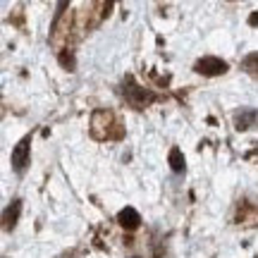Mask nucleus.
Masks as SVG:
<instances>
[{"mask_svg":"<svg viewBox=\"0 0 258 258\" xmlns=\"http://www.w3.org/2000/svg\"><path fill=\"white\" fill-rule=\"evenodd\" d=\"M29 144H31V139L24 137L17 146L12 148V156H10V163H12V167L17 170L19 175H22V172L27 170V165H29Z\"/></svg>","mask_w":258,"mask_h":258,"instance_id":"obj_1","label":"nucleus"},{"mask_svg":"<svg viewBox=\"0 0 258 258\" xmlns=\"http://www.w3.org/2000/svg\"><path fill=\"white\" fill-rule=\"evenodd\" d=\"M196 72L203 74V77H218V74L227 72V62L220 57H201L196 62Z\"/></svg>","mask_w":258,"mask_h":258,"instance_id":"obj_2","label":"nucleus"},{"mask_svg":"<svg viewBox=\"0 0 258 258\" xmlns=\"http://www.w3.org/2000/svg\"><path fill=\"white\" fill-rule=\"evenodd\" d=\"M117 222H120L124 230H137L139 227V222H141V215H139L134 208H122L120 211V215H117Z\"/></svg>","mask_w":258,"mask_h":258,"instance_id":"obj_3","label":"nucleus"},{"mask_svg":"<svg viewBox=\"0 0 258 258\" xmlns=\"http://www.w3.org/2000/svg\"><path fill=\"white\" fill-rule=\"evenodd\" d=\"M19 213H22V203H19V201H12V206H8V208H5V213H3V222H5V230H12V227L17 225Z\"/></svg>","mask_w":258,"mask_h":258,"instance_id":"obj_4","label":"nucleus"},{"mask_svg":"<svg viewBox=\"0 0 258 258\" xmlns=\"http://www.w3.org/2000/svg\"><path fill=\"white\" fill-rule=\"evenodd\" d=\"M184 153H182V151H179V148H172V151H170V167H172V170H175V172H182V170H184Z\"/></svg>","mask_w":258,"mask_h":258,"instance_id":"obj_5","label":"nucleus"},{"mask_svg":"<svg viewBox=\"0 0 258 258\" xmlns=\"http://www.w3.org/2000/svg\"><path fill=\"white\" fill-rule=\"evenodd\" d=\"M249 24H251V27H258V10H256V12H251Z\"/></svg>","mask_w":258,"mask_h":258,"instance_id":"obj_6","label":"nucleus"},{"mask_svg":"<svg viewBox=\"0 0 258 258\" xmlns=\"http://www.w3.org/2000/svg\"><path fill=\"white\" fill-rule=\"evenodd\" d=\"M60 60H62V64H67V67H72V57H67V55H62V57H60Z\"/></svg>","mask_w":258,"mask_h":258,"instance_id":"obj_7","label":"nucleus"}]
</instances>
